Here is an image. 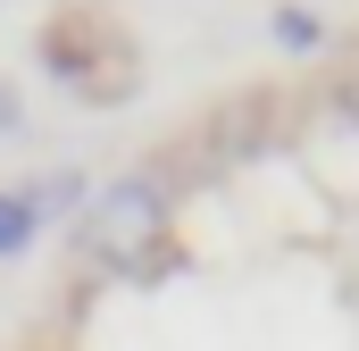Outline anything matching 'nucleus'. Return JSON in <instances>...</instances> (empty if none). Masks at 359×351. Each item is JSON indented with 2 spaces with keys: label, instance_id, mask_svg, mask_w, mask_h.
Here are the masks:
<instances>
[{
  "label": "nucleus",
  "instance_id": "f257e3e1",
  "mask_svg": "<svg viewBox=\"0 0 359 351\" xmlns=\"http://www.w3.org/2000/svg\"><path fill=\"white\" fill-rule=\"evenodd\" d=\"M159 234H168V209H159L151 184H109L84 209V251L100 267H142L159 251Z\"/></svg>",
  "mask_w": 359,
  "mask_h": 351
},
{
  "label": "nucleus",
  "instance_id": "f03ea898",
  "mask_svg": "<svg viewBox=\"0 0 359 351\" xmlns=\"http://www.w3.org/2000/svg\"><path fill=\"white\" fill-rule=\"evenodd\" d=\"M50 209H67V176H59L50 192H0V260H17Z\"/></svg>",
  "mask_w": 359,
  "mask_h": 351
},
{
  "label": "nucleus",
  "instance_id": "7ed1b4c3",
  "mask_svg": "<svg viewBox=\"0 0 359 351\" xmlns=\"http://www.w3.org/2000/svg\"><path fill=\"white\" fill-rule=\"evenodd\" d=\"M17 126H25V100H17V84H8V76H0V134H17Z\"/></svg>",
  "mask_w": 359,
  "mask_h": 351
}]
</instances>
